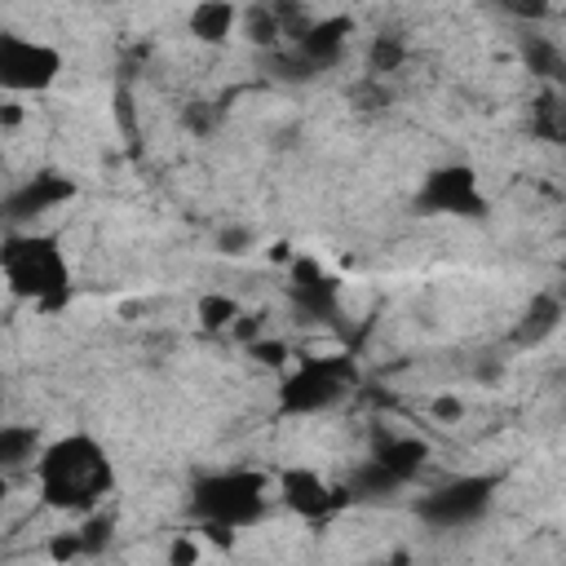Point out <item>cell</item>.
<instances>
[{
  "instance_id": "1",
  "label": "cell",
  "mask_w": 566,
  "mask_h": 566,
  "mask_svg": "<svg viewBox=\"0 0 566 566\" xmlns=\"http://www.w3.org/2000/svg\"><path fill=\"white\" fill-rule=\"evenodd\" d=\"M31 478H35L40 504L66 517L102 513V504L115 495V482H119L106 442H97L88 429L49 438L31 464Z\"/></svg>"
},
{
  "instance_id": "2",
  "label": "cell",
  "mask_w": 566,
  "mask_h": 566,
  "mask_svg": "<svg viewBox=\"0 0 566 566\" xmlns=\"http://www.w3.org/2000/svg\"><path fill=\"white\" fill-rule=\"evenodd\" d=\"M0 279L9 287V296L44 310V314H57L66 310L71 301V256L62 248L57 234L49 230H9L4 234V248H0Z\"/></svg>"
},
{
  "instance_id": "3",
  "label": "cell",
  "mask_w": 566,
  "mask_h": 566,
  "mask_svg": "<svg viewBox=\"0 0 566 566\" xmlns=\"http://www.w3.org/2000/svg\"><path fill=\"white\" fill-rule=\"evenodd\" d=\"M270 500H274L270 473L248 469V464L208 469L190 486V517L199 522V531L230 539V535L256 526L270 513Z\"/></svg>"
},
{
  "instance_id": "4",
  "label": "cell",
  "mask_w": 566,
  "mask_h": 566,
  "mask_svg": "<svg viewBox=\"0 0 566 566\" xmlns=\"http://www.w3.org/2000/svg\"><path fill=\"white\" fill-rule=\"evenodd\" d=\"M358 385L349 354H301L279 371V411L283 416H327Z\"/></svg>"
},
{
  "instance_id": "5",
  "label": "cell",
  "mask_w": 566,
  "mask_h": 566,
  "mask_svg": "<svg viewBox=\"0 0 566 566\" xmlns=\"http://www.w3.org/2000/svg\"><path fill=\"white\" fill-rule=\"evenodd\" d=\"M491 500H495V478L491 473H460V478H447V482L429 486L420 495L416 513L433 531H464V526L486 517Z\"/></svg>"
},
{
  "instance_id": "6",
  "label": "cell",
  "mask_w": 566,
  "mask_h": 566,
  "mask_svg": "<svg viewBox=\"0 0 566 566\" xmlns=\"http://www.w3.org/2000/svg\"><path fill=\"white\" fill-rule=\"evenodd\" d=\"M416 208L424 217H460V221H482L486 217V195L482 177L473 164H438L424 172L416 190Z\"/></svg>"
},
{
  "instance_id": "7",
  "label": "cell",
  "mask_w": 566,
  "mask_h": 566,
  "mask_svg": "<svg viewBox=\"0 0 566 566\" xmlns=\"http://www.w3.org/2000/svg\"><path fill=\"white\" fill-rule=\"evenodd\" d=\"M274 500H279L292 517H301V522H310V526H323V522H332V517L349 504V491H345V482L336 486L332 478H323V473L310 469V464H283V469L274 473Z\"/></svg>"
},
{
  "instance_id": "8",
  "label": "cell",
  "mask_w": 566,
  "mask_h": 566,
  "mask_svg": "<svg viewBox=\"0 0 566 566\" xmlns=\"http://www.w3.org/2000/svg\"><path fill=\"white\" fill-rule=\"evenodd\" d=\"M62 53L49 40H31L18 31L0 35V84L4 93H44L62 80Z\"/></svg>"
},
{
  "instance_id": "9",
  "label": "cell",
  "mask_w": 566,
  "mask_h": 566,
  "mask_svg": "<svg viewBox=\"0 0 566 566\" xmlns=\"http://www.w3.org/2000/svg\"><path fill=\"white\" fill-rule=\"evenodd\" d=\"M287 301L310 323H340V283L318 256H292L287 261Z\"/></svg>"
},
{
  "instance_id": "10",
  "label": "cell",
  "mask_w": 566,
  "mask_h": 566,
  "mask_svg": "<svg viewBox=\"0 0 566 566\" xmlns=\"http://www.w3.org/2000/svg\"><path fill=\"white\" fill-rule=\"evenodd\" d=\"M310 22H314V13L301 0H248L239 31L256 53H274V49L296 44Z\"/></svg>"
},
{
  "instance_id": "11",
  "label": "cell",
  "mask_w": 566,
  "mask_h": 566,
  "mask_svg": "<svg viewBox=\"0 0 566 566\" xmlns=\"http://www.w3.org/2000/svg\"><path fill=\"white\" fill-rule=\"evenodd\" d=\"M349 40H354V18L327 13V18H314V22L305 27V35H301L292 49L314 66V75H323V71H332V66L345 62Z\"/></svg>"
},
{
  "instance_id": "12",
  "label": "cell",
  "mask_w": 566,
  "mask_h": 566,
  "mask_svg": "<svg viewBox=\"0 0 566 566\" xmlns=\"http://www.w3.org/2000/svg\"><path fill=\"white\" fill-rule=\"evenodd\" d=\"M66 199H75V181L62 177V172H53V168H44V172H35L31 181H22V186L9 190L4 212H9V221L18 226V221H31V217H40V212H49V208H57V203H66Z\"/></svg>"
},
{
  "instance_id": "13",
  "label": "cell",
  "mask_w": 566,
  "mask_h": 566,
  "mask_svg": "<svg viewBox=\"0 0 566 566\" xmlns=\"http://www.w3.org/2000/svg\"><path fill=\"white\" fill-rule=\"evenodd\" d=\"M239 27H243V9L234 0H195L190 13H186V31L199 44H212V49L230 44L239 35Z\"/></svg>"
},
{
  "instance_id": "14",
  "label": "cell",
  "mask_w": 566,
  "mask_h": 566,
  "mask_svg": "<svg viewBox=\"0 0 566 566\" xmlns=\"http://www.w3.org/2000/svg\"><path fill=\"white\" fill-rule=\"evenodd\" d=\"M367 455H371L385 473H394L402 486H411V482L420 478L424 460H429V447H424L416 433H380Z\"/></svg>"
},
{
  "instance_id": "15",
  "label": "cell",
  "mask_w": 566,
  "mask_h": 566,
  "mask_svg": "<svg viewBox=\"0 0 566 566\" xmlns=\"http://www.w3.org/2000/svg\"><path fill=\"white\" fill-rule=\"evenodd\" d=\"M562 318H566L562 296L539 292V296L522 310V318H517V327H513V345H517V349H535V345H544V340L562 327Z\"/></svg>"
},
{
  "instance_id": "16",
  "label": "cell",
  "mask_w": 566,
  "mask_h": 566,
  "mask_svg": "<svg viewBox=\"0 0 566 566\" xmlns=\"http://www.w3.org/2000/svg\"><path fill=\"white\" fill-rule=\"evenodd\" d=\"M522 62L539 80H548V88H566V49L557 40H548L539 31H526L522 35Z\"/></svg>"
},
{
  "instance_id": "17",
  "label": "cell",
  "mask_w": 566,
  "mask_h": 566,
  "mask_svg": "<svg viewBox=\"0 0 566 566\" xmlns=\"http://www.w3.org/2000/svg\"><path fill=\"white\" fill-rule=\"evenodd\" d=\"M531 133L548 146H566V88H544L531 102Z\"/></svg>"
},
{
  "instance_id": "18",
  "label": "cell",
  "mask_w": 566,
  "mask_h": 566,
  "mask_svg": "<svg viewBox=\"0 0 566 566\" xmlns=\"http://www.w3.org/2000/svg\"><path fill=\"white\" fill-rule=\"evenodd\" d=\"M44 438L35 424H4L0 429V464L4 469H22V464H35Z\"/></svg>"
},
{
  "instance_id": "19",
  "label": "cell",
  "mask_w": 566,
  "mask_h": 566,
  "mask_svg": "<svg viewBox=\"0 0 566 566\" xmlns=\"http://www.w3.org/2000/svg\"><path fill=\"white\" fill-rule=\"evenodd\" d=\"M402 62H407V40L394 35V31H380V35L371 40V49H367V71H371V80L402 71Z\"/></svg>"
},
{
  "instance_id": "20",
  "label": "cell",
  "mask_w": 566,
  "mask_h": 566,
  "mask_svg": "<svg viewBox=\"0 0 566 566\" xmlns=\"http://www.w3.org/2000/svg\"><path fill=\"white\" fill-rule=\"evenodd\" d=\"M195 314H199V327L203 332H226V327H234L239 323V301L234 296H221V292H212V296H199V305H195Z\"/></svg>"
},
{
  "instance_id": "21",
  "label": "cell",
  "mask_w": 566,
  "mask_h": 566,
  "mask_svg": "<svg viewBox=\"0 0 566 566\" xmlns=\"http://www.w3.org/2000/svg\"><path fill=\"white\" fill-rule=\"evenodd\" d=\"M248 358H256L261 367H274V371H283V367L292 363V349H287V340H274V336H256V340H248Z\"/></svg>"
},
{
  "instance_id": "22",
  "label": "cell",
  "mask_w": 566,
  "mask_h": 566,
  "mask_svg": "<svg viewBox=\"0 0 566 566\" xmlns=\"http://www.w3.org/2000/svg\"><path fill=\"white\" fill-rule=\"evenodd\" d=\"M181 124H186L190 133L208 137V133L221 124V111H212V102H186V111H181Z\"/></svg>"
},
{
  "instance_id": "23",
  "label": "cell",
  "mask_w": 566,
  "mask_h": 566,
  "mask_svg": "<svg viewBox=\"0 0 566 566\" xmlns=\"http://www.w3.org/2000/svg\"><path fill=\"white\" fill-rule=\"evenodd\" d=\"M252 243H256V230L252 226H226L217 234V252L221 256H243V252H252Z\"/></svg>"
},
{
  "instance_id": "24",
  "label": "cell",
  "mask_w": 566,
  "mask_h": 566,
  "mask_svg": "<svg viewBox=\"0 0 566 566\" xmlns=\"http://www.w3.org/2000/svg\"><path fill=\"white\" fill-rule=\"evenodd\" d=\"M500 9H504V13H513L517 22H531V27H535V22H544V18H548V9H553V4H548V0H500Z\"/></svg>"
},
{
  "instance_id": "25",
  "label": "cell",
  "mask_w": 566,
  "mask_h": 566,
  "mask_svg": "<svg viewBox=\"0 0 566 566\" xmlns=\"http://www.w3.org/2000/svg\"><path fill=\"white\" fill-rule=\"evenodd\" d=\"M429 411H433L442 424H455V420L464 416V402H460L455 394H442V398H433V402H429Z\"/></svg>"
},
{
  "instance_id": "26",
  "label": "cell",
  "mask_w": 566,
  "mask_h": 566,
  "mask_svg": "<svg viewBox=\"0 0 566 566\" xmlns=\"http://www.w3.org/2000/svg\"><path fill=\"white\" fill-rule=\"evenodd\" d=\"M168 557H172V562H195V548H190V544H172Z\"/></svg>"
}]
</instances>
